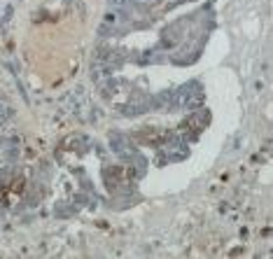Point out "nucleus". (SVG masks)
Listing matches in <instances>:
<instances>
[{"mask_svg": "<svg viewBox=\"0 0 273 259\" xmlns=\"http://www.w3.org/2000/svg\"><path fill=\"white\" fill-rule=\"evenodd\" d=\"M168 98H171V103H168L171 108H191V105L201 103L203 94H201V87L196 82H189V84H184V87H180L178 91L168 94Z\"/></svg>", "mask_w": 273, "mask_h": 259, "instance_id": "f257e3e1", "label": "nucleus"}]
</instances>
